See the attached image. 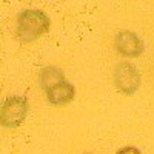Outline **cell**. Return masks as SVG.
Here are the masks:
<instances>
[{
  "label": "cell",
  "mask_w": 154,
  "mask_h": 154,
  "mask_svg": "<svg viewBox=\"0 0 154 154\" xmlns=\"http://www.w3.org/2000/svg\"><path fill=\"white\" fill-rule=\"evenodd\" d=\"M74 96H75V88L68 80L62 82V83L56 85L54 88H51L49 91H46V99L49 100V103H53V105L69 103L74 99Z\"/></svg>",
  "instance_id": "cell-5"
},
{
  "label": "cell",
  "mask_w": 154,
  "mask_h": 154,
  "mask_svg": "<svg viewBox=\"0 0 154 154\" xmlns=\"http://www.w3.org/2000/svg\"><path fill=\"white\" fill-rule=\"evenodd\" d=\"M51 26L49 17L40 9H25L17 17L16 35L22 43L34 42Z\"/></svg>",
  "instance_id": "cell-1"
},
{
  "label": "cell",
  "mask_w": 154,
  "mask_h": 154,
  "mask_svg": "<svg viewBox=\"0 0 154 154\" xmlns=\"http://www.w3.org/2000/svg\"><path fill=\"white\" fill-rule=\"evenodd\" d=\"M28 114V99L23 96L8 97L0 109V122L6 128H17Z\"/></svg>",
  "instance_id": "cell-2"
},
{
  "label": "cell",
  "mask_w": 154,
  "mask_h": 154,
  "mask_svg": "<svg viewBox=\"0 0 154 154\" xmlns=\"http://www.w3.org/2000/svg\"><path fill=\"white\" fill-rule=\"evenodd\" d=\"M114 83L125 96H133L140 86V72L130 62H120L114 69Z\"/></svg>",
  "instance_id": "cell-3"
},
{
  "label": "cell",
  "mask_w": 154,
  "mask_h": 154,
  "mask_svg": "<svg viewBox=\"0 0 154 154\" xmlns=\"http://www.w3.org/2000/svg\"><path fill=\"white\" fill-rule=\"evenodd\" d=\"M83 154H91V152H83Z\"/></svg>",
  "instance_id": "cell-8"
},
{
  "label": "cell",
  "mask_w": 154,
  "mask_h": 154,
  "mask_svg": "<svg viewBox=\"0 0 154 154\" xmlns=\"http://www.w3.org/2000/svg\"><path fill=\"white\" fill-rule=\"evenodd\" d=\"M65 82V74L62 69L57 66H46L40 72V85L45 91H49L51 88H54L56 85Z\"/></svg>",
  "instance_id": "cell-6"
},
{
  "label": "cell",
  "mask_w": 154,
  "mask_h": 154,
  "mask_svg": "<svg viewBox=\"0 0 154 154\" xmlns=\"http://www.w3.org/2000/svg\"><path fill=\"white\" fill-rule=\"evenodd\" d=\"M116 48L123 57H139L143 53V42L133 31H120L116 35Z\"/></svg>",
  "instance_id": "cell-4"
},
{
  "label": "cell",
  "mask_w": 154,
  "mask_h": 154,
  "mask_svg": "<svg viewBox=\"0 0 154 154\" xmlns=\"http://www.w3.org/2000/svg\"><path fill=\"white\" fill-rule=\"evenodd\" d=\"M117 154H142V152H140L137 148H134V146H125V148L119 149Z\"/></svg>",
  "instance_id": "cell-7"
}]
</instances>
